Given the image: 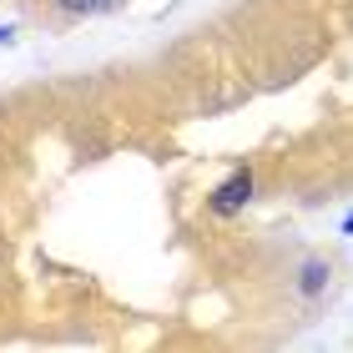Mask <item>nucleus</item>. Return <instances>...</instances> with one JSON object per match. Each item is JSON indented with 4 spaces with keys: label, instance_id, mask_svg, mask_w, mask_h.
Instances as JSON below:
<instances>
[{
    "label": "nucleus",
    "instance_id": "obj_3",
    "mask_svg": "<svg viewBox=\"0 0 353 353\" xmlns=\"http://www.w3.org/2000/svg\"><path fill=\"white\" fill-rule=\"evenodd\" d=\"M323 278H328V268H323V263H308V268H303V293H318Z\"/></svg>",
    "mask_w": 353,
    "mask_h": 353
},
{
    "label": "nucleus",
    "instance_id": "obj_4",
    "mask_svg": "<svg viewBox=\"0 0 353 353\" xmlns=\"http://www.w3.org/2000/svg\"><path fill=\"white\" fill-rule=\"evenodd\" d=\"M343 228H348V232H353V217H348V222H343Z\"/></svg>",
    "mask_w": 353,
    "mask_h": 353
},
{
    "label": "nucleus",
    "instance_id": "obj_2",
    "mask_svg": "<svg viewBox=\"0 0 353 353\" xmlns=\"http://www.w3.org/2000/svg\"><path fill=\"white\" fill-rule=\"evenodd\" d=\"M66 15H96V10H111L117 0H56Z\"/></svg>",
    "mask_w": 353,
    "mask_h": 353
},
{
    "label": "nucleus",
    "instance_id": "obj_1",
    "mask_svg": "<svg viewBox=\"0 0 353 353\" xmlns=\"http://www.w3.org/2000/svg\"><path fill=\"white\" fill-rule=\"evenodd\" d=\"M248 197H252V172L237 167L228 182L212 192V212H217V217H232V212H243V207H248Z\"/></svg>",
    "mask_w": 353,
    "mask_h": 353
}]
</instances>
